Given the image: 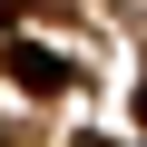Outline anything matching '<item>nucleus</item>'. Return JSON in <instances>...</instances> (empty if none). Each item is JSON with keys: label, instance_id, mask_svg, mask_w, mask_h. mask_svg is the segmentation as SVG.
Listing matches in <instances>:
<instances>
[{"label": "nucleus", "instance_id": "nucleus-3", "mask_svg": "<svg viewBox=\"0 0 147 147\" xmlns=\"http://www.w3.org/2000/svg\"><path fill=\"white\" fill-rule=\"evenodd\" d=\"M137 127H147V69H137Z\"/></svg>", "mask_w": 147, "mask_h": 147}, {"label": "nucleus", "instance_id": "nucleus-1", "mask_svg": "<svg viewBox=\"0 0 147 147\" xmlns=\"http://www.w3.org/2000/svg\"><path fill=\"white\" fill-rule=\"evenodd\" d=\"M10 79H20V88H30V98H59V88H69V79H79V69H69V59H59V49H39V39H20V49H10Z\"/></svg>", "mask_w": 147, "mask_h": 147}, {"label": "nucleus", "instance_id": "nucleus-4", "mask_svg": "<svg viewBox=\"0 0 147 147\" xmlns=\"http://www.w3.org/2000/svg\"><path fill=\"white\" fill-rule=\"evenodd\" d=\"M69 147H118V137H69Z\"/></svg>", "mask_w": 147, "mask_h": 147}, {"label": "nucleus", "instance_id": "nucleus-2", "mask_svg": "<svg viewBox=\"0 0 147 147\" xmlns=\"http://www.w3.org/2000/svg\"><path fill=\"white\" fill-rule=\"evenodd\" d=\"M20 10H30V0H0V30H10V20H20Z\"/></svg>", "mask_w": 147, "mask_h": 147}]
</instances>
